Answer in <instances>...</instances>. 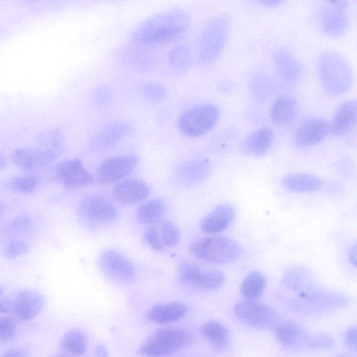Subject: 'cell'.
I'll use <instances>...</instances> for the list:
<instances>
[{
  "mask_svg": "<svg viewBox=\"0 0 357 357\" xmlns=\"http://www.w3.org/2000/svg\"><path fill=\"white\" fill-rule=\"evenodd\" d=\"M329 133L328 121L322 118L312 116L300 123L294 134L293 142L298 148H310L321 143Z\"/></svg>",
  "mask_w": 357,
  "mask_h": 357,
  "instance_id": "5bb4252c",
  "label": "cell"
},
{
  "mask_svg": "<svg viewBox=\"0 0 357 357\" xmlns=\"http://www.w3.org/2000/svg\"><path fill=\"white\" fill-rule=\"evenodd\" d=\"M155 225L165 247L173 246L179 242L180 231L171 220L162 218Z\"/></svg>",
  "mask_w": 357,
  "mask_h": 357,
  "instance_id": "d590c367",
  "label": "cell"
},
{
  "mask_svg": "<svg viewBox=\"0 0 357 357\" xmlns=\"http://www.w3.org/2000/svg\"><path fill=\"white\" fill-rule=\"evenodd\" d=\"M55 176L61 183L71 188H83L93 183L91 174L77 158L59 162L55 167Z\"/></svg>",
  "mask_w": 357,
  "mask_h": 357,
  "instance_id": "2e32d148",
  "label": "cell"
},
{
  "mask_svg": "<svg viewBox=\"0 0 357 357\" xmlns=\"http://www.w3.org/2000/svg\"><path fill=\"white\" fill-rule=\"evenodd\" d=\"M132 130L131 126L126 121L110 122L97 130L92 136L89 147L96 152L108 150L126 138Z\"/></svg>",
  "mask_w": 357,
  "mask_h": 357,
  "instance_id": "9a60e30c",
  "label": "cell"
},
{
  "mask_svg": "<svg viewBox=\"0 0 357 357\" xmlns=\"http://www.w3.org/2000/svg\"><path fill=\"white\" fill-rule=\"evenodd\" d=\"M17 323L11 317L0 315V342L7 343L12 341L17 333Z\"/></svg>",
  "mask_w": 357,
  "mask_h": 357,
  "instance_id": "ab89813d",
  "label": "cell"
},
{
  "mask_svg": "<svg viewBox=\"0 0 357 357\" xmlns=\"http://www.w3.org/2000/svg\"><path fill=\"white\" fill-rule=\"evenodd\" d=\"M1 210V202H0V211Z\"/></svg>",
  "mask_w": 357,
  "mask_h": 357,
  "instance_id": "f5cc1de1",
  "label": "cell"
},
{
  "mask_svg": "<svg viewBox=\"0 0 357 357\" xmlns=\"http://www.w3.org/2000/svg\"><path fill=\"white\" fill-rule=\"evenodd\" d=\"M231 29L229 18L218 15L204 26L199 40L198 59L204 67L213 66L220 56Z\"/></svg>",
  "mask_w": 357,
  "mask_h": 357,
  "instance_id": "3957f363",
  "label": "cell"
},
{
  "mask_svg": "<svg viewBox=\"0 0 357 357\" xmlns=\"http://www.w3.org/2000/svg\"><path fill=\"white\" fill-rule=\"evenodd\" d=\"M220 107L213 103H204L185 111L179 117L178 128L183 135L197 137L211 131L220 117Z\"/></svg>",
  "mask_w": 357,
  "mask_h": 357,
  "instance_id": "8992f818",
  "label": "cell"
},
{
  "mask_svg": "<svg viewBox=\"0 0 357 357\" xmlns=\"http://www.w3.org/2000/svg\"><path fill=\"white\" fill-rule=\"evenodd\" d=\"M0 357H29L27 352L20 348H10L0 353Z\"/></svg>",
  "mask_w": 357,
  "mask_h": 357,
  "instance_id": "f6af8a7d",
  "label": "cell"
},
{
  "mask_svg": "<svg viewBox=\"0 0 357 357\" xmlns=\"http://www.w3.org/2000/svg\"><path fill=\"white\" fill-rule=\"evenodd\" d=\"M112 98V90L106 84L97 86L91 96L92 103L98 108H105L110 105Z\"/></svg>",
  "mask_w": 357,
  "mask_h": 357,
  "instance_id": "f35d334b",
  "label": "cell"
},
{
  "mask_svg": "<svg viewBox=\"0 0 357 357\" xmlns=\"http://www.w3.org/2000/svg\"><path fill=\"white\" fill-rule=\"evenodd\" d=\"M356 101L349 100L341 103L334 112L330 123V133L335 136H344L356 126Z\"/></svg>",
  "mask_w": 357,
  "mask_h": 357,
  "instance_id": "7402d4cb",
  "label": "cell"
},
{
  "mask_svg": "<svg viewBox=\"0 0 357 357\" xmlns=\"http://www.w3.org/2000/svg\"><path fill=\"white\" fill-rule=\"evenodd\" d=\"M54 357H72V356L64 351V353L58 354L55 355Z\"/></svg>",
  "mask_w": 357,
  "mask_h": 357,
  "instance_id": "f907efd6",
  "label": "cell"
},
{
  "mask_svg": "<svg viewBox=\"0 0 357 357\" xmlns=\"http://www.w3.org/2000/svg\"><path fill=\"white\" fill-rule=\"evenodd\" d=\"M356 326L349 328L344 335V341L347 347L353 351L356 350Z\"/></svg>",
  "mask_w": 357,
  "mask_h": 357,
  "instance_id": "ee69618b",
  "label": "cell"
},
{
  "mask_svg": "<svg viewBox=\"0 0 357 357\" xmlns=\"http://www.w3.org/2000/svg\"><path fill=\"white\" fill-rule=\"evenodd\" d=\"M274 139V133L268 127H261L248 135L240 145L241 153L248 156L261 157L271 149Z\"/></svg>",
  "mask_w": 357,
  "mask_h": 357,
  "instance_id": "ffe728a7",
  "label": "cell"
},
{
  "mask_svg": "<svg viewBox=\"0 0 357 357\" xmlns=\"http://www.w3.org/2000/svg\"><path fill=\"white\" fill-rule=\"evenodd\" d=\"M275 70L281 81L287 85H294L301 79L303 68L295 54L285 47H279L273 52Z\"/></svg>",
  "mask_w": 357,
  "mask_h": 357,
  "instance_id": "e0dca14e",
  "label": "cell"
},
{
  "mask_svg": "<svg viewBox=\"0 0 357 357\" xmlns=\"http://www.w3.org/2000/svg\"><path fill=\"white\" fill-rule=\"evenodd\" d=\"M298 104L291 96H282L278 98L272 104L270 111L271 119L278 126L291 123L297 116Z\"/></svg>",
  "mask_w": 357,
  "mask_h": 357,
  "instance_id": "4316f807",
  "label": "cell"
},
{
  "mask_svg": "<svg viewBox=\"0 0 357 357\" xmlns=\"http://www.w3.org/2000/svg\"><path fill=\"white\" fill-rule=\"evenodd\" d=\"M347 1H329L316 11L315 17L321 32L332 38L344 35L349 25Z\"/></svg>",
  "mask_w": 357,
  "mask_h": 357,
  "instance_id": "52a82bcc",
  "label": "cell"
},
{
  "mask_svg": "<svg viewBox=\"0 0 357 357\" xmlns=\"http://www.w3.org/2000/svg\"><path fill=\"white\" fill-rule=\"evenodd\" d=\"M87 345L88 341L85 334L77 329L68 331L61 340L63 351L72 356L83 354L86 350Z\"/></svg>",
  "mask_w": 357,
  "mask_h": 357,
  "instance_id": "d6a6232c",
  "label": "cell"
},
{
  "mask_svg": "<svg viewBox=\"0 0 357 357\" xmlns=\"http://www.w3.org/2000/svg\"><path fill=\"white\" fill-rule=\"evenodd\" d=\"M140 91L144 99L151 104L160 102L163 100L166 94V89L164 86L153 82L142 84Z\"/></svg>",
  "mask_w": 357,
  "mask_h": 357,
  "instance_id": "8d00e7d4",
  "label": "cell"
},
{
  "mask_svg": "<svg viewBox=\"0 0 357 357\" xmlns=\"http://www.w3.org/2000/svg\"><path fill=\"white\" fill-rule=\"evenodd\" d=\"M187 306L181 302L157 303L147 312L148 319L158 324H169L177 321L187 313Z\"/></svg>",
  "mask_w": 357,
  "mask_h": 357,
  "instance_id": "cb8c5ba5",
  "label": "cell"
},
{
  "mask_svg": "<svg viewBox=\"0 0 357 357\" xmlns=\"http://www.w3.org/2000/svg\"><path fill=\"white\" fill-rule=\"evenodd\" d=\"M78 215L88 222L106 223L114 220L118 210L108 198L100 195H90L83 197L77 207Z\"/></svg>",
  "mask_w": 357,
  "mask_h": 357,
  "instance_id": "30bf717a",
  "label": "cell"
},
{
  "mask_svg": "<svg viewBox=\"0 0 357 357\" xmlns=\"http://www.w3.org/2000/svg\"><path fill=\"white\" fill-rule=\"evenodd\" d=\"M190 250L197 259L215 264L232 262L242 255V248L237 242L217 235L197 238L191 243Z\"/></svg>",
  "mask_w": 357,
  "mask_h": 357,
  "instance_id": "277c9868",
  "label": "cell"
},
{
  "mask_svg": "<svg viewBox=\"0 0 357 357\" xmlns=\"http://www.w3.org/2000/svg\"><path fill=\"white\" fill-rule=\"evenodd\" d=\"M2 293H3V289H2V288L0 287V296H1Z\"/></svg>",
  "mask_w": 357,
  "mask_h": 357,
  "instance_id": "816d5d0a",
  "label": "cell"
},
{
  "mask_svg": "<svg viewBox=\"0 0 357 357\" xmlns=\"http://www.w3.org/2000/svg\"><path fill=\"white\" fill-rule=\"evenodd\" d=\"M200 332L204 338L215 350H227L231 344V335L228 328L221 322L209 320L200 327Z\"/></svg>",
  "mask_w": 357,
  "mask_h": 357,
  "instance_id": "d4e9b609",
  "label": "cell"
},
{
  "mask_svg": "<svg viewBox=\"0 0 357 357\" xmlns=\"http://www.w3.org/2000/svg\"><path fill=\"white\" fill-rule=\"evenodd\" d=\"M99 264L104 274L115 282L129 283L135 277L132 262L116 250L105 251L100 257Z\"/></svg>",
  "mask_w": 357,
  "mask_h": 357,
  "instance_id": "7c38bea8",
  "label": "cell"
},
{
  "mask_svg": "<svg viewBox=\"0 0 357 357\" xmlns=\"http://www.w3.org/2000/svg\"><path fill=\"white\" fill-rule=\"evenodd\" d=\"M190 22L188 14L183 10L161 12L140 24L133 32L132 40L141 45L174 42L185 34Z\"/></svg>",
  "mask_w": 357,
  "mask_h": 357,
  "instance_id": "6da1fadb",
  "label": "cell"
},
{
  "mask_svg": "<svg viewBox=\"0 0 357 357\" xmlns=\"http://www.w3.org/2000/svg\"><path fill=\"white\" fill-rule=\"evenodd\" d=\"M278 342L288 349H309L312 334L301 325L290 321L279 322L275 328Z\"/></svg>",
  "mask_w": 357,
  "mask_h": 357,
  "instance_id": "ac0fdd59",
  "label": "cell"
},
{
  "mask_svg": "<svg viewBox=\"0 0 357 357\" xmlns=\"http://www.w3.org/2000/svg\"><path fill=\"white\" fill-rule=\"evenodd\" d=\"M138 161L139 158L135 154H124L107 158L97 169V180L101 184L120 181L134 170Z\"/></svg>",
  "mask_w": 357,
  "mask_h": 357,
  "instance_id": "8fae6325",
  "label": "cell"
},
{
  "mask_svg": "<svg viewBox=\"0 0 357 357\" xmlns=\"http://www.w3.org/2000/svg\"><path fill=\"white\" fill-rule=\"evenodd\" d=\"M336 357H345V356H336Z\"/></svg>",
  "mask_w": 357,
  "mask_h": 357,
  "instance_id": "db71d44e",
  "label": "cell"
},
{
  "mask_svg": "<svg viewBox=\"0 0 357 357\" xmlns=\"http://www.w3.org/2000/svg\"><path fill=\"white\" fill-rule=\"evenodd\" d=\"M275 84L269 75L261 70L253 72L248 81L251 98L259 103L268 100L275 93Z\"/></svg>",
  "mask_w": 357,
  "mask_h": 357,
  "instance_id": "484cf974",
  "label": "cell"
},
{
  "mask_svg": "<svg viewBox=\"0 0 357 357\" xmlns=\"http://www.w3.org/2000/svg\"><path fill=\"white\" fill-rule=\"evenodd\" d=\"M169 66L175 72L185 73L190 67L192 63L191 53L185 45H177L172 48L167 56Z\"/></svg>",
  "mask_w": 357,
  "mask_h": 357,
  "instance_id": "836d02e7",
  "label": "cell"
},
{
  "mask_svg": "<svg viewBox=\"0 0 357 357\" xmlns=\"http://www.w3.org/2000/svg\"><path fill=\"white\" fill-rule=\"evenodd\" d=\"M39 148L50 153L55 159L65 149V139L61 132L56 128H49L41 132L37 139Z\"/></svg>",
  "mask_w": 357,
  "mask_h": 357,
  "instance_id": "4dcf8cb0",
  "label": "cell"
},
{
  "mask_svg": "<svg viewBox=\"0 0 357 357\" xmlns=\"http://www.w3.org/2000/svg\"><path fill=\"white\" fill-rule=\"evenodd\" d=\"M143 237L145 243L153 250L160 252L164 249L165 246L155 225L147 226L144 231Z\"/></svg>",
  "mask_w": 357,
  "mask_h": 357,
  "instance_id": "60d3db41",
  "label": "cell"
},
{
  "mask_svg": "<svg viewBox=\"0 0 357 357\" xmlns=\"http://www.w3.org/2000/svg\"><path fill=\"white\" fill-rule=\"evenodd\" d=\"M29 250V245L21 240L14 239L5 248L3 254L6 258H15L23 255Z\"/></svg>",
  "mask_w": 357,
  "mask_h": 357,
  "instance_id": "b9f144b4",
  "label": "cell"
},
{
  "mask_svg": "<svg viewBox=\"0 0 357 357\" xmlns=\"http://www.w3.org/2000/svg\"><path fill=\"white\" fill-rule=\"evenodd\" d=\"M282 186L296 192H313L323 185V181L318 176L309 174H291L281 180Z\"/></svg>",
  "mask_w": 357,
  "mask_h": 357,
  "instance_id": "83f0119b",
  "label": "cell"
},
{
  "mask_svg": "<svg viewBox=\"0 0 357 357\" xmlns=\"http://www.w3.org/2000/svg\"><path fill=\"white\" fill-rule=\"evenodd\" d=\"M235 215V209L231 204H221L202 220L201 229L208 234L220 233L234 222Z\"/></svg>",
  "mask_w": 357,
  "mask_h": 357,
  "instance_id": "603a6c76",
  "label": "cell"
},
{
  "mask_svg": "<svg viewBox=\"0 0 357 357\" xmlns=\"http://www.w3.org/2000/svg\"><path fill=\"white\" fill-rule=\"evenodd\" d=\"M10 312L20 321H27L35 318L44 306V297L40 293L29 289L17 291L8 297Z\"/></svg>",
  "mask_w": 357,
  "mask_h": 357,
  "instance_id": "4fadbf2b",
  "label": "cell"
},
{
  "mask_svg": "<svg viewBox=\"0 0 357 357\" xmlns=\"http://www.w3.org/2000/svg\"><path fill=\"white\" fill-rule=\"evenodd\" d=\"M234 314L240 321L260 329H275L280 322L278 314L273 307L255 300L238 302Z\"/></svg>",
  "mask_w": 357,
  "mask_h": 357,
  "instance_id": "ba28073f",
  "label": "cell"
},
{
  "mask_svg": "<svg viewBox=\"0 0 357 357\" xmlns=\"http://www.w3.org/2000/svg\"><path fill=\"white\" fill-rule=\"evenodd\" d=\"M96 352L98 357H107V352L102 346L98 345L96 347Z\"/></svg>",
  "mask_w": 357,
  "mask_h": 357,
  "instance_id": "c3c4849f",
  "label": "cell"
},
{
  "mask_svg": "<svg viewBox=\"0 0 357 357\" xmlns=\"http://www.w3.org/2000/svg\"><path fill=\"white\" fill-rule=\"evenodd\" d=\"M318 74L324 91L331 96L344 94L353 83V72L346 59L335 51L323 53L318 60Z\"/></svg>",
  "mask_w": 357,
  "mask_h": 357,
  "instance_id": "7a4b0ae2",
  "label": "cell"
},
{
  "mask_svg": "<svg viewBox=\"0 0 357 357\" xmlns=\"http://www.w3.org/2000/svg\"><path fill=\"white\" fill-rule=\"evenodd\" d=\"M266 286L265 275L260 271H254L248 274L241 286V294L249 300H255L264 291Z\"/></svg>",
  "mask_w": 357,
  "mask_h": 357,
  "instance_id": "1f68e13d",
  "label": "cell"
},
{
  "mask_svg": "<svg viewBox=\"0 0 357 357\" xmlns=\"http://www.w3.org/2000/svg\"><path fill=\"white\" fill-rule=\"evenodd\" d=\"M334 345L333 339L328 335L319 333L312 334L309 349L313 350L329 349Z\"/></svg>",
  "mask_w": 357,
  "mask_h": 357,
  "instance_id": "7bdbcfd3",
  "label": "cell"
},
{
  "mask_svg": "<svg viewBox=\"0 0 357 357\" xmlns=\"http://www.w3.org/2000/svg\"><path fill=\"white\" fill-rule=\"evenodd\" d=\"M6 164V158L5 155L0 152V169H2Z\"/></svg>",
  "mask_w": 357,
  "mask_h": 357,
  "instance_id": "681fc988",
  "label": "cell"
},
{
  "mask_svg": "<svg viewBox=\"0 0 357 357\" xmlns=\"http://www.w3.org/2000/svg\"><path fill=\"white\" fill-rule=\"evenodd\" d=\"M32 226V220L25 214L12 219L5 227V233L8 236H16L27 232Z\"/></svg>",
  "mask_w": 357,
  "mask_h": 357,
  "instance_id": "74e56055",
  "label": "cell"
},
{
  "mask_svg": "<svg viewBox=\"0 0 357 357\" xmlns=\"http://www.w3.org/2000/svg\"><path fill=\"white\" fill-rule=\"evenodd\" d=\"M149 193V187L144 181L137 178L123 180L112 190L114 199L123 204L141 202L146 198Z\"/></svg>",
  "mask_w": 357,
  "mask_h": 357,
  "instance_id": "44dd1931",
  "label": "cell"
},
{
  "mask_svg": "<svg viewBox=\"0 0 357 357\" xmlns=\"http://www.w3.org/2000/svg\"><path fill=\"white\" fill-rule=\"evenodd\" d=\"M40 183L39 178L33 174H26L8 178L3 186L9 190L20 193H31Z\"/></svg>",
  "mask_w": 357,
  "mask_h": 357,
  "instance_id": "e575fe53",
  "label": "cell"
},
{
  "mask_svg": "<svg viewBox=\"0 0 357 357\" xmlns=\"http://www.w3.org/2000/svg\"><path fill=\"white\" fill-rule=\"evenodd\" d=\"M10 157L13 163L25 172L37 170L55 160L50 153L39 147L17 149Z\"/></svg>",
  "mask_w": 357,
  "mask_h": 357,
  "instance_id": "d6986e66",
  "label": "cell"
},
{
  "mask_svg": "<svg viewBox=\"0 0 357 357\" xmlns=\"http://www.w3.org/2000/svg\"><path fill=\"white\" fill-rule=\"evenodd\" d=\"M211 167L206 159L185 162L177 169V176L184 184L193 185L202 182L208 175Z\"/></svg>",
  "mask_w": 357,
  "mask_h": 357,
  "instance_id": "f1b7e54d",
  "label": "cell"
},
{
  "mask_svg": "<svg viewBox=\"0 0 357 357\" xmlns=\"http://www.w3.org/2000/svg\"><path fill=\"white\" fill-rule=\"evenodd\" d=\"M349 260L353 266H356V246L354 245L351 248L350 250L349 254Z\"/></svg>",
  "mask_w": 357,
  "mask_h": 357,
  "instance_id": "bcb514c9",
  "label": "cell"
},
{
  "mask_svg": "<svg viewBox=\"0 0 357 357\" xmlns=\"http://www.w3.org/2000/svg\"><path fill=\"white\" fill-rule=\"evenodd\" d=\"M259 3L268 7H273L280 5L282 1H273V0H262L257 1Z\"/></svg>",
  "mask_w": 357,
  "mask_h": 357,
  "instance_id": "7dc6e473",
  "label": "cell"
},
{
  "mask_svg": "<svg viewBox=\"0 0 357 357\" xmlns=\"http://www.w3.org/2000/svg\"><path fill=\"white\" fill-rule=\"evenodd\" d=\"M165 208V204L161 199H149L137 208L135 213L136 220L143 225H155L162 219Z\"/></svg>",
  "mask_w": 357,
  "mask_h": 357,
  "instance_id": "f546056e",
  "label": "cell"
},
{
  "mask_svg": "<svg viewBox=\"0 0 357 357\" xmlns=\"http://www.w3.org/2000/svg\"><path fill=\"white\" fill-rule=\"evenodd\" d=\"M192 340L191 334L183 328H162L148 337L138 353L145 357H163L188 346Z\"/></svg>",
  "mask_w": 357,
  "mask_h": 357,
  "instance_id": "5b68a950",
  "label": "cell"
},
{
  "mask_svg": "<svg viewBox=\"0 0 357 357\" xmlns=\"http://www.w3.org/2000/svg\"><path fill=\"white\" fill-rule=\"evenodd\" d=\"M178 277L190 287L207 291L219 289L225 280V274L219 270L202 268L190 262L180 266Z\"/></svg>",
  "mask_w": 357,
  "mask_h": 357,
  "instance_id": "9c48e42d",
  "label": "cell"
}]
</instances>
